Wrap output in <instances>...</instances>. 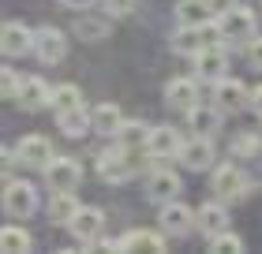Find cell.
Returning <instances> with one entry per match:
<instances>
[{
  "instance_id": "obj_33",
  "label": "cell",
  "mask_w": 262,
  "mask_h": 254,
  "mask_svg": "<svg viewBox=\"0 0 262 254\" xmlns=\"http://www.w3.org/2000/svg\"><path fill=\"white\" fill-rule=\"evenodd\" d=\"M247 60H251V67L262 71V34H258V38H251V45H247Z\"/></svg>"
},
{
  "instance_id": "obj_35",
  "label": "cell",
  "mask_w": 262,
  "mask_h": 254,
  "mask_svg": "<svg viewBox=\"0 0 262 254\" xmlns=\"http://www.w3.org/2000/svg\"><path fill=\"white\" fill-rule=\"evenodd\" d=\"M210 8H213V15H225L229 8H236V0H210Z\"/></svg>"
},
{
  "instance_id": "obj_4",
  "label": "cell",
  "mask_w": 262,
  "mask_h": 254,
  "mask_svg": "<svg viewBox=\"0 0 262 254\" xmlns=\"http://www.w3.org/2000/svg\"><path fill=\"white\" fill-rule=\"evenodd\" d=\"M34 56H38L41 64H60L68 56V34L56 30V27H41L38 38H34Z\"/></svg>"
},
{
  "instance_id": "obj_11",
  "label": "cell",
  "mask_w": 262,
  "mask_h": 254,
  "mask_svg": "<svg viewBox=\"0 0 262 254\" xmlns=\"http://www.w3.org/2000/svg\"><path fill=\"white\" fill-rule=\"evenodd\" d=\"M68 228H71V236H75L79 243H98L101 232H105V213L98 210V205H82Z\"/></svg>"
},
{
  "instance_id": "obj_19",
  "label": "cell",
  "mask_w": 262,
  "mask_h": 254,
  "mask_svg": "<svg viewBox=\"0 0 262 254\" xmlns=\"http://www.w3.org/2000/svg\"><path fill=\"white\" fill-rule=\"evenodd\" d=\"M56 127H60L68 138H82L94 127V116L82 105H75V108H68V112H56Z\"/></svg>"
},
{
  "instance_id": "obj_6",
  "label": "cell",
  "mask_w": 262,
  "mask_h": 254,
  "mask_svg": "<svg viewBox=\"0 0 262 254\" xmlns=\"http://www.w3.org/2000/svg\"><path fill=\"white\" fill-rule=\"evenodd\" d=\"M213 105L221 108V112H240V108L251 105V94L240 79H217L213 82Z\"/></svg>"
},
{
  "instance_id": "obj_3",
  "label": "cell",
  "mask_w": 262,
  "mask_h": 254,
  "mask_svg": "<svg viewBox=\"0 0 262 254\" xmlns=\"http://www.w3.org/2000/svg\"><path fill=\"white\" fill-rule=\"evenodd\" d=\"M210 187H213V195H217L221 202H236V198L247 195V176L236 165H221L217 172H213Z\"/></svg>"
},
{
  "instance_id": "obj_1",
  "label": "cell",
  "mask_w": 262,
  "mask_h": 254,
  "mask_svg": "<svg viewBox=\"0 0 262 254\" xmlns=\"http://www.w3.org/2000/svg\"><path fill=\"white\" fill-rule=\"evenodd\" d=\"M38 210V191L27 179H8L4 183V213L15 217V221H27Z\"/></svg>"
},
{
  "instance_id": "obj_13",
  "label": "cell",
  "mask_w": 262,
  "mask_h": 254,
  "mask_svg": "<svg viewBox=\"0 0 262 254\" xmlns=\"http://www.w3.org/2000/svg\"><path fill=\"white\" fill-rule=\"evenodd\" d=\"M146 195L150 202H172L176 195H180V176L172 172V168H154L150 179H146Z\"/></svg>"
},
{
  "instance_id": "obj_27",
  "label": "cell",
  "mask_w": 262,
  "mask_h": 254,
  "mask_svg": "<svg viewBox=\"0 0 262 254\" xmlns=\"http://www.w3.org/2000/svg\"><path fill=\"white\" fill-rule=\"evenodd\" d=\"M113 138H120V146L131 153V150H146V138H150V127L146 124H139V120H135V124H124L120 131H116V135Z\"/></svg>"
},
{
  "instance_id": "obj_21",
  "label": "cell",
  "mask_w": 262,
  "mask_h": 254,
  "mask_svg": "<svg viewBox=\"0 0 262 254\" xmlns=\"http://www.w3.org/2000/svg\"><path fill=\"white\" fill-rule=\"evenodd\" d=\"M199 101V82L195 79H172L169 86H165V105L172 108H191Z\"/></svg>"
},
{
  "instance_id": "obj_15",
  "label": "cell",
  "mask_w": 262,
  "mask_h": 254,
  "mask_svg": "<svg viewBox=\"0 0 262 254\" xmlns=\"http://www.w3.org/2000/svg\"><path fill=\"white\" fill-rule=\"evenodd\" d=\"M49 98H53V86L41 75H30V79H23L15 101H19V108H27V112H38L41 105H49Z\"/></svg>"
},
{
  "instance_id": "obj_24",
  "label": "cell",
  "mask_w": 262,
  "mask_h": 254,
  "mask_svg": "<svg viewBox=\"0 0 262 254\" xmlns=\"http://www.w3.org/2000/svg\"><path fill=\"white\" fill-rule=\"evenodd\" d=\"M206 49V41H202V30L199 27H180L172 34V53L176 56H199Z\"/></svg>"
},
{
  "instance_id": "obj_29",
  "label": "cell",
  "mask_w": 262,
  "mask_h": 254,
  "mask_svg": "<svg viewBox=\"0 0 262 254\" xmlns=\"http://www.w3.org/2000/svg\"><path fill=\"white\" fill-rule=\"evenodd\" d=\"M210 250H229V254H240V250H244V239H240V236H232L229 228H225V232L210 236Z\"/></svg>"
},
{
  "instance_id": "obj_30",
  "label": "cell",
  "mask_w": 262,
  "mask_h": 254,
  "mask_svg": "<svg viewBox=\"0 0 262 254\" xmlns=\"http://www.w3.org/2000/svg\"><path fill=\"white\" fill-rule=\"evenodd\" d=\"M258 150H262V142H258V135H251V131L236 135V142H232V153L236 157H255Z\"/></svg>"
},
{
  "instance_id": "obj_14",
  "label": "cell",
  "mask_w": 262,
  "mask_h": 254,
  "mask_svg": "<svg viewBox=\"0 0 262 254\" xmlns=\"http://www.w3.org/2000/svg\"><path fill=\"white\" fill-rule=\"evenodd\" d=\"M184 116H187V127L195 131V135H213V131L221 127V108L217 105H202V101H195L191 108H184Z\"/></svg>"
},
{
  "instance_id": "obj_25",
  "label": "cell",
  "mask_w": 262,
  "mask_h": 254,
  "mask_svg": "<svg viewBox=\"0 0 262 254\" xmlns=\"http://www.w3.org/2000/svg\"><path fill=\"white\" fill-rule=\"evenodd\" d=\"M120 250H165V239H161V232H142V228H135V232L120 236Z\"/></svg>"
},
{
  "instance_id": "obj_22",
  "label": "cell",
  "mask_w": 262,
  "mask_h": 254,
  "mask_svg": "<svg viewBox=\"0 0 262 254\" xmlns=\"http://www.w3.org/2000/svg\"><path fill=\"white\" fill-rule=\"evenodd\" d=\"M176 19H180V27H202V22L213 19V8H210V0H180Z\"/></svg>"
},
{
  "instance_id": "obj_16",
  "label": "cell",
  "mask_w": 262,
  "mask_h": 254,
  "mask_svg": "<svg viewBox=\"0 0 262 254\" xmlns=\"http://www.w3.org/2000/svg\"><path fill=\"white\" fill-rule=\"evenodd\" d=\"M195 228L202 236H217L229 228V213H225V202H206V205H199L195 210Z\"/></svg>"
},
{
  "instance_id": "obj_10",
  "label": "cell",
  "mask_w": 262,
  "mask_h": 254,
  "mask_svg": "<svg viewBox=\"0 0 262 254\" xmlns=\"http://www.w3.org/2000/svg\"><path fill=\"white\" fill-rule=\"evenodd\" d=\"M34 38H38V30H30L27 22H4L0 49H4V56H27L34 53Z\"/></svg>"
},
{
  "instance_id": "obj_18",
  "label": "cell",
  "mask_w": 262,
  "mask_h": 254,
  "mask_svg": "<svg viewBox=\"0 0 262 254\" xmlns=\"http://www.w3.org/2000/svg\"><path fill=\"white\" fill-rule=\"evenodd\" d=\"M127 150H113V153H101L98 157V176L101 179H109V183H124V179L131 176V161H127Z\"/></svg>"
},
{
  "instance_id": "obj_23",
  "label": "cell",
  "mask_w": 262,
  "mask_h": 254,
  "mask_svg": "<svg viewBox=\"0 0 262 254\" xmlns=\"http://www.w3.org/2000/svg\"><path fill=\"white\" fill-rule=\"evenodd\" d=\"M90 116H94V131H98V135H116V131L124 127V112H120V108H116L113 101L98 105Z\"/></svg>"
},
{
  "instance_id": "obj_34",
  "label": "cell",
  "mask_w": 262,
  "mask_h": 254,
  "mask_svg": "<svg viewBox=\"0 0 262 254\" xmlns=\"http://www.w3.org/2000/svg\"><path fill=\"white\" fill-rule=\"evenodd\" d=\"M79 38H105V27H101V22H86V19H82L79 22Z\"/></svg>"
},
{
  "instance_id": "obj_26",
  "label": "cell",
  "mask_w": 262,
  "mask_h": 254,
  "mask_svg": "<svg viewBox=\"0 0 262 254\" xmlns=\"http://www.w3.org/2000/svg\"><path fill=\"white\" fill-rule=\"evenodd\" d=\"M30 232L27 228H19V224H4V232H0V250H8V254H23V250H30Z\"/></svg>"
},
{
  "instance_id": "obj_36",
  "label": "cell",
  "mask_w": 262,
  "mask_h": 254,
  "mask_svg": "<svg viewBox=\"0 0 262 254\" xmlns=\"http://www.w3.org/2000/svg\"><path fill=\"white\" fill-rule=\"evenodd\" d=\"M251 108H255V112H262V86L251 90Z\"/></svg>"
},
{
  "instance_id": "obj_20",
  "label": "cell",
  "mask_w": 262,
  "mask_h": 254,
  "mask_svg": "<svg viewBox=\"0 0 262 254\" xmlns=\"http://www.w3.org/2000/svg\"><path fill=\"white\" fill-rule=\"evenodd\" d=\"M79 210L82 205L75 198V191H53V202H49V221L53 224H71Z\"/></svg>"
},
{
  "instance_id": "obj_5",
  "label": "cell",
  "mask_w": 262,
  "mask_h": 254,
  "mask_svg": "<svg viewBox=\"0 0 262 254\" xmlns=\"http://www.w3.org/2000/svg\"><path fill=\"white\" fill-rule=\"evenodd\" d=\"M221 22V34H225V41H251L255 38V15H251V8H229L225 15L217 19Z\"/></svg>"
},
{
  "instance_id": "obj_32",
  "label": "cell",
  "mask_w": 262,
  "mask_h": 254,
  "mask_svg": "<svg viewBox=\"0 0 262 254\" xmlns=\"http://www.w3.org/2000/svg\"><path fill=\"white\" fill-rule=\"evenodd\" d=\"M105 11H113V15H131V11H135V0H105Z\"/></svg>"
},
{
  "instance_id": "obj_31",
  "label": "cell",
  "mask_w": 262,
  "mask_h": 254,
  "mask_svg": "<svg viewBox=\"0 0 262 254\" xmlns=\"http://www.w3.org/2000/svg\"><path fill=\"white\" fill-rule=\"evenodd\" d=\"M19 86H23V79H19V75H15L11 67H4V79H0V90H4V98H8V101H15V98H19Z\"/></svg>"
},
{
  "instance_id": "obj_9",
  "label": "cell",
  "mask_w": 262,
  "mask_h": 254,
  "mask_svg": "<svg viewBox=\"0 0 262 254\" xmlns=\"http://www.w3.org/2000/svg\"><path fill=\"white\" fill-rule=\"evenodd\" d=\"M180 165L191 168V172H206V168L213 165V142H210V135H191V138H184V146H180Z\"/></svg>"
},
{
  "instance_id": "obj_17",
  "label": "cell",
  "mask_w": 262,
  "mask_h": 254,
  "mask_svg": "<svg viewBox=\"0 0 262 254\" xmlns=\"http://www.w3.org/2000/svg\"><path fill=\"white\" fill-rule=\"evenodd\" d=\"M225 67H229V60H225L221 45H206V49L195 56V75H199V79H206V82L225 79Z\"/></svg>"
},
{
  "instance_id": "obj_8",
  "label": "cell",
  "mask_w": 262,
  "mask_h": 254,
  "mask_svg": "<svg viewBox=\"0 0 262 254\" xmlns=\"http://www.w3.org/2000/svg\"><path fill=\"white\" fill-rule=\"evenodd\" d=\"M180 146H184V138H180V131H176V127H169V124L150 127L146 153L154 157V161H169V157H180Z\"/></svg>"
},
{
  "instance_id": "obj_2",
  "label": "cell",
  "mask_w": 262,
  "mask_h": 254,
  "mask_svg": "<svg viewBox=\"0 0 262 254\" xmlns=\"http://www.w3.org/2000/svg\"><path fill=\"white\" fill-rule=\"evenodd\" d=\"M82 179V165L75 157H53L49 165H45V183L49 191H75Z\"/></svg>"
},
{
  "instance_id": "obj_28",
  "label": "cell",
  "mask_w": 262,
  "mask_h": 254,
  "mask_svg": "<svg viewBox=\"0 0 262 254\" xmlns=\"http://www.w3.org/2000/svg\"><path fill=\"white\" fill-rule=\"evenodd\" d=\"M75 105H82L79 86H71V82L53 86V98H49V108H53V112H68V108H75Z\"/></svg>"
},
{
  "instance_id": "obj_12",
  "label": "cell",
  "mask_w": 262,
  "mask_h": 254,
  "mask_svg": "<svg viewBox=\"0 0 262 254\" xmlns=\"http://www.w3.org/2000/svg\"><path fill=\"white\" fill-rule=\"evenodd\" d=\"M191 224H195V213L187 210L184 202H165L161 205V232L165 236H187L191 232Z\"/></svg>"
},
{
  "instance_id": "obj_37",
  "label": "cell",
  "mask_w": 262,
  "mask_h": 254,
  "mask_svg": "<svg viewBox=\"0 0 262 254\" xmlns=\"http://www.w3.org/2000/svg\"><path fill=\"white\" fill-rule=\"evenodd\" d=\"M60 4H64V8H90L94 0H60Z\"/></svg>"
},
{
  "instance_id": "obj_7",
  "label": "cell",
  "mask_w": 262,
  "mask_h": 254,
  "mask_svg": "<svg viewBox=\"0 0 262 254\" xmlns=\"http://www.w3.org/2000/svg\"><path fill=\"white\" fill-rule=\"evenodd\" d=\"M53 161V142L45 135H27L19 138L15 146V165H27V168H45Z\"/></svg>"
}]
</instances>
